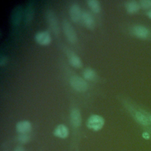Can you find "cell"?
Masks as SVG:
<instances>
[{
	"mask_svg": "<svg viewBox=\"0 0 151 151\" xmlns=\"http://www.w3.org/2000/svg\"><path fill=\"white\" fill-rule=\"evenodd\" d=\"M104 124V119L97 114L91 115L87 120V126L90 129L94 131H98L102 129Z\"/></svg>",
	"mask_w": 151,
	"mask_h": 151,
	"instance_id": "1",
	"label": "cell"
},
{
	"mask_svg": "<svg viewBox=\"0 0 151 151\" xmlns=\"http://www.w3.org/2000/svg\"><path fill=\"white\" fill-rule=\"evenodd\" d=\"M70 83L71 86L77 91L83 92L88 88V84L85 80L77 76H72L70 79Z\"/></svg>",
	"mask_w": 151,
	"mask_h": 151,
	"instance_id": "2",
	"label": "cell"
},
{
	"mask_svg": "<svg viewBox=\"0 0 151 151\" xmlns=\"http://www.w3.org/2000/svg\"><path fill=\"white\" fill-rule=\"evenodd\" d=\"M133 116L135 120L142 126L149 130V133H151V124L149 120L148 117L145 113L140 111H133Z\"/></svg>",
	"mask_w": 151,
	"mask_h": 151,
	"instance_id": "3",
	"label": "cell"
},
{
	"mask_svg": "<svg viewBox=\"0 0 151 151\" xmlns=\"http://www.w3.org/2000/svg\"><path fill=\"white\" fill-rule=\"evenodd\" d=\"M63 29L65 37L67 40L71 43H75L77 42V37L76 32L73 27L68 21H64L63 23Z\"/></svg>",
	"mask_w": 151,
	"mask_h": 151,
	"instance_id": "4",
	"label": "cell"
},
{
	"mask_svg": "<svg viewBox=\"0 0 151 151\" xmlns=\"http://www.w3.org/2000/svg\"><path fill=\"white\" fill-rule=\"evenodd\" d=\"M35 40L38 44L41 45H47L51 41V35L46 31L38 32L35 35Z\"/></svg>",
	"mask_w": 151,
	"mask_h": 151,
	"instance_id": "5",
	"label": "cell"
},
{
	"mask_svg": "<svg viewBox=\"0 0 151 151\" xmlns=\"http://www.w3.org/2000/svg\"><path fill=\"white\" fill-rule=\"evenodd\" d=\"M81 20L84 25L89 29H93L95 26L94 19L91 14L88 11H84L82 12Z\"/></svg>",
	"mask_w": 151,
	"mask_h": 151,
	"instance_id": "6",
	"label": "cell"
},
{
	"mask_svg": "<svg viewBox=\"0 0 151 151\" xmlns=\"http://www.w3.org/2000/svg\"><path fill=\"white\" fill-rule=\"evenodd\" d=\"M69 14L70 18L73 21L77 22L80 20H81L82 12L78 4H73L70 6L69 9Z\"/></svg>",
	"mask_w": 151,
	"mask_h": 151,
	"instance_id": "7",
	"label": "cell"
},
{
	"mask_svg": "<svg viewBox=\"0 0 151 151\" xmlns=\"http://www.w3.org/2000/svg\"><path fill=\"white\" fill-rule=\"evenodd\" d=\"M132 33L136 37L141 39H146L149 37V31L147 28L142 25H136L132 28Z\"/></svg>",
	"mask_w": 151,
	"mask_h": 151,
	"instance_id": "8",
	"label": "cell"
},
{
	"mask_svg": "<svg viewBox=\"0 0 151 151\" xmlns=\"http://www.w3.org/2000/svg\"><path fill=\"white\" fill-rule=\"evenodd\" d=\"M47 18L48 21L49 25L52 30L53 32L57 35L59 33V27L57 23V21L54 14L51 11H48L47 13Z\"/></svg>",
	"mask_w": 151,
	"mask_h": 151,
	"instance_id": "9",
	"label": "cell"
},
{
	"mask_svg": "<svg viewBox=\"0 0 151 151\" xmlns=\"http://www.w3.org/2000/svg\"><path fill=\"white\" fill-rule=\"evenodd\" d=\"M70 120L72 125L75 127H78L81 125V116L78 109H74L71 110L70 114Z\"/></svg>",
	"mask_w": 151,
	"mask_h": 151,
	"instance_id": "10",
	"label": "cell"
},
{
	"mask_svg": "<svg viewBox=\"0 0 151 151\" xmlns=\"http://www.w3.org/2000/svg\"><path fill=\"white\" fill-rule=\"evenodd\" d=\"M31 124L29 121L24 120L17 123L16 125L17 131L19 134H25L29 132L31 130Z\"/></svg>",
	"mask_w": 151,
	"mask_h": 151,
	"instance_id": "11",
	"label": "cell"
},
{
	"mask_svg": "<svg viewBox=\"0 0 151 151\" xmlns=\"http://www.w3.org/2000/svg\"><path fill=\"white\" fill-rule=\"evenodd\" d=\"M54 134L58 137L64 139L66 138L68 135V129L65 125L60 124L55 129Z\"/></svg>",
	"mask_w": 151,
	"mask_h": 151,
	"instance_id": "12",
	"label": "cell"
},
{
	"mask_svg": "<svg viewBox=\"0 0 151 151\" xmlns=\"http://www.w3.org/2000/svg\"><path fill=\"white\" fill-rule=\"evenodd\" d=\"M68 57L70 64L73 67L76 68H80L82 67V61L77 54L70 51L68 54Z\"/></svg>",
	"mask_w": 151,
	"mask_h": 151,
	"instance_id": "13",
	"label": "cell"
},
{
	"mask_svg": "<svg viewBox=\"0 0 151 151\" xmlns=\"http://www.w3.org/2000/svg\"><path fill=\"white\" fill-rule=\"evenodd\" d=\"M126 8L127 12L129 14H134L139 11L140 8V5L138 2L135 1H127L126 4Z\"/></svg>",
	"mask_w": 151,
	"mask_h": 151,
	"instance_id": "14",
	"label": "cell"
},
{
	"mask_svg": "<svg viewBox=\"0 0 151 151\" xmlns=\"http://www.w3.org/2000/svg\"><path fill=\"white\" fill-rule=\"evenodd\" d=\"M83 74L84 78L89 81H94L97 78V74L96 71L91 68H86L83 71Z\"/></svg>",
	"mask_w": 151,
	"mask_h": 151,
	"instance_id": "15",
	"label": "cell"
},
{
	"mask_svg": "<svg viewBox=\"0 0 151 151\" xmlns=\"http://www.w3.org/2000/svg\"><path fill=\"white\" fill-rule=\"evenodd\" d=\"M88 6L95 13L100 12L101 10V6L100 2L97 0H88L87 1Z\"/></svg>",
	"mask_w": 151,
	"mask_h": 151,
	"instance_id": "16",
	"label": "cell"
},
{
	"mask_svg": "<svg viewBox=\"0 0 151 151\" xmlns=\"http://www.w3.org/2000/svg\"><path fill=\"white\" fill-rule=\"evenodd\" d=\"M140 6L143 9H149L151 8V1L150 0H142L139 2Z\"/></svg>",
	"mask_w": 151,
	"mask_h": 151,
	"instance_id": "17",
	"label": "cell"
},
{
	"mask_svg": "<svg viewBox=\"0 0 151 151\" xmlns=\"http://www.w3.org/2000/svg\"><path fill=\"white\" fill-rule=\"evenodd\" d=\"M18 139L20 142L25 143H27L29 141V136L27 133L19 134V135L18 137Z\"/></svg>",
	"mask_w": 151,
	"mask_h": 151,
	"instance_id": "18",
	"label": "cell"
},
{
	"mask_svg": "<svg viewBox=\"0 0 151 151\" xmlns=\"http://www.w3.org/2000/svg\"><path fill=\"white\" fill-rule=\"evenodd\" d=\"M6 61V58L5 57H2L1 58V60H0V64H1V65H3L4 64H5Z\"/></svg>",
	"mask_w": 151,
	"mask_h": 151,
	"instance_id": "19",
	"label": "cell"
},
{
	"mask_svg": "<svg viewBox=\"0 0 151 151\" xmlns=\"http://www.w3.org/2000/svg\"><path fill=\"white\" fill-rule=\"evenodd\" d=\"M14 151H25V150H24V149L23 147H20V146H18V147H17L15 149Z\"/></svg>",
	"mask_w": 151,
	"mask_h": 151,
	"instance_id": "20",
	"label": "cell"
},
{
	"mask_svg": "<svg viewBox=\"0 0 151 151\" xmlns=\"http://www.w3.org/2000/svg\"><path fill=\"white\" fill-rule=\"evenodd\" d=\"M145 113V114L147 116V117H148V119H149V122H150V124H151V114H149L148 113H147V112H144Z\"/></svg>",
	"mask_w": 151,
	"mask_h": 151,
	"instance_id": "21",
	"label": "cell"
},
{
	"mask_svg": "<svg viewBox=\"0 0 151 151\" xmlns=\"http://www.w3.org/2000/svg\"><path fill=\"white\" fill-rule=\"evenodd\" d=\"M147 15L151 19V9L150 11H149V12H147Z\"/></svg>",
	"mask_w": 151,
	"mask_h": 151,
	"instance_id": "22",
	"label": "cell"
},
{
	"mask_svg": "<svg viewBox=\"0 0 151 151\" xmlns=\"http://www.w3.org/2000/svg\"><path fill=\"white\" fill-rule=\"evenodd\" d=\"M150 134H151V133H150Z\"/></svg>",
	"mask_w": 151,
	"mask_h": 151,
	"instance_id": "23",
	"label": "cell"
}]
</instances>
